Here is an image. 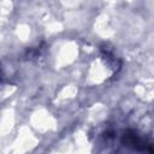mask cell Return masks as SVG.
<instances>
[{
	"label": "cell",
	"mask_w": 154,
	"mask_h": 154,
	"mask_svg": "<svg viewBox=\"0 0 154 154\" xmlns=\"http://www.w3.org/2000/svg\"><path fill=\"white\" fill-rule=\"evenodd\" d=\"M122 143L136 152L143 154H154V144L141 137L134 130H126L122 136Z\"/></svg>",
	"instance_id": "obj_1"
}]
</instances>
